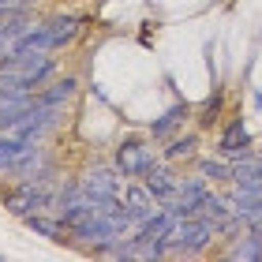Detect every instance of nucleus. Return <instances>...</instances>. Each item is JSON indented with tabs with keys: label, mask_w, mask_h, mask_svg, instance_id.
I'll return each mask as SVG.
<instances>
[{
	"label": "nucleus",
	"mask_w": 262,
	"mask_h": 262,
	"mask_svg": "<svg viewBox=\"0 0 262 262\" xmlns=\"http://www.w3.org/2000/svg\"><path fill=\"white\" fill-rule=\"evenodd\" d=\"M213 240H217V229H213L210 217H180L165 244H169V255H199Z\"/></svg>",
	"instance_id": "f257e3e1"
},
{
	"label": "nucleus",
	"mask_w": 262,
	"mask_h": 262,
	"mask_svg": "<svg viewBox=\"0 0 262 262\" xmlns=\"http://www.w3.org/2000/svg\"><path fill=\"white\" fill-rule=\"evenodd\" d=\"M60 120H64V105H49V101L38 98L27 113H23V120L11 127L8 135H15V139H38V142H41Z\"/></svg>",
	"instance_id": "f03ea898"
},
{
	"label": "nucleus",
	"mask_w": 262,
	"mask_h": 262,
	"mask_svg": "<svg viewBox=\"0 0 262 262\" xmlns=\"http://www.w3.org/2000/svg\"><path fill=\"white\" fill-rule=\"evenodd\" d=\"M158 161H161V154H154V146H146L139 139H124L113 154V165L124 172V180H142Z\"/></svg>",
	"instance_id": "7ed1b4c3"
},
{
	"label": "nucleus",
	"mask_w": 262,
	"mask_h": 262,
	"mask_svg": "<svg viewBox=\"0 0 262 262\" xmlns=\"http://www.w3.org/2000/svg\"><path fill=\"white\" fill-rule=\"evenodd\" d=\"M124 172L116 169V165H94V169H86L79 176V187L90 195H101V199H120L124 191Z\"/></svg>",
	"instance_id": "20e7f679"
},
{
	"label": "nucleus",
	"mask_w": 262,
	"mask_h": 262,
	"mask_svg": "<svg viewBox=\"0 0 262 262\" xmlns=\"http://www.w3.org/2000/svg\"><path fill=\"white\" fill-rule=\"evenodd\" d=\"M120 199H124V210H127V217H131L135 229L150 217L154 210H158V199H154V191H150L142 180H127L124 191H120Z\"/></svg>",
	"instance_id": "39448f33"
},
{
	"label": "nucleus",
	"mask_w": 262,
	"mask_h": 262,
	"mask_svg": "<svg viewBox=\"0 0 262 262\" xmlns=\"http://www.w3.org/2000/svg\"><path fill=\"white\" fill-rule=\"evenodd\" d=\"M217 154H221V158H229V161H240V158L251 154V131H247L244 120L225 124L221 139H217Z\"/></svg>",
	"instance_id": "423d86ee"
},
{
	"label": "nucleus",
	"mask_w": 262,
	"mask_h": 262,
	"mask_svg": "<svg viewBox=\"0 0 262 262\" xmlns=\"http://www.w3.org/2000/svg\"><path fill=\"white\" fill-rule=\"evenodd\" d=\"M142 184H146L150 191H154V199L161 202V199L176 195V187H180V176H176V169H172L169 161H158V165H154V169H150L146 176H142Z\"/></svg>",
	"instance_id": "0eeeda50"
},
{
	"label": "nucleus",
	"mask_w": 262,
	"mask_h": 262,
	"mask_svg": "<svg viewBox=\"0 0 262 262\" xmlns=\"http://www.w3.org/2000/svg\"><path fill=\"white\" fill-rule=\"evenodd\" d=\"M187 120H191V105L187 101H176V105H169L158 120L150 124V135L154 139H169V135H176V127H184Z\"/></svg>",
	"instance_id": "6e6552de"
},
{
	"label": "nucleus",
	"mask_w": 262,
	"mask_h": 262,
	"mask_svg": "<svg viewBox=\"0 0 262 262\" xmlns=\"http://www.w3.org/2000/svg\"><path fill=\"white\" fill-rule=\"evenodd\" d=\"M225 258H232V262H262V240L255 232H240V236H232V244H229V251H225Z\"/></svg>",
	"instance_id": "1a4fd4ad"
},
{
	"label": "nucleus",
	"mask_w": 262,
	"mask_h": 262,
	"mask_svg": "<svg viewBox=\"0 0 262 262\" xmlns=\"http://www.w3.org/2000/svg\"><path fill=\"white\" fill-rule=\"evenodd\" d=\"M158 154H161V161H169V165L187 161V158L199 154V135L195 131H187V135H169V146H161Z\"/></svg>",
	"instance_id": "9d476101"
},
{
	"label": "nucleus",
	"mask_w": 262,
	"mask_h": 262,
	"mask_svg": "<svg viewBox=\"0 0 262 262\" xmlns=\"http://www.w3.org/2000/svg\"><path fill=\"white\" fill-rule=\"evenodd\" d=\"M45 27H49V34H53V45L64 49V45H71L75 34H79V15H49Z\"/></svg>",
	"instance_id": "9b49d317"
},
{
	"label": "nucleus",
	"mask_w": 262,
	"mask_h": 262,
	"mask_svg": "<svg viewBox=\"0 0 262 262\" xmlns=\"http://www.w3.org/2000/svg\"><path fill=\"white\" fill-rule=\"evenodd\" d=\"M75 94H79V79L75 75H64V79H53L45 90H38V98L49 101V105H68Z\"/></svg>",
	"instance_id": "f8f14e48"
},
{
	"label": "nucleus",
	"mask_w": 262,
	"mask_h": 262,
	"mask_svg": "<svg viewBox=\"0 0 262 262\" xmlns=\"http://www.w3.org/2000/svg\"><path fill=\"white\" fill-rule=\"evenodd\" d=\"M199 172L206 176L210 184H232V161L229 158H199Z\"/></svg>",
	"instance_id": "ddd939ff"
},
{
	"label": "nucleus",
	"mask_w": 262,
	"mask_h": 262,
	"mask_svg": "<svg viewBox=\"0 0 262 262\" xmlns=\"http://www.w3.org/2000/svg\"><path fill=\"white\" fill-rule=\"evenodd\" d=\"M23 150H27V139H15L8 131H0V176L11 172V165L23 158Z\"/></svg>",
	"instance_id": "4468645a"
},
{
	"label": "nucleus",
	"mask_w": 262,
	"mask_h": 262,
	"mask_svg": "<svg viewBox=\"0 0 262 262\" xmlns=\"http://www.w3.org/2000/svg\"><path fill=\"white\" fill-rule=\"evenodd\" d=\"M210 187H213V184L206 180V176H202V172H195V176H187V180H180L176 195H180L184 202H191V206H195V213H199V202H202V195H206Z\"/></svg>",
	"instance_id": "2eb2a0df"
},
{
	"label": "nucleus",
	"mask_w": 262,
	"mask_h": 262,
	"mask_svg": "<svg viewBox=\"0 0 262 262\" xmlns=\"http://www.w3.org/2000/svg\"><path fill=\"white\" fill-rule=\"evenodd\" d=\"M38 0H0V11H34Z\"/></svg>",
	"instance_id": "dca6fc26"
},
{
	"label": "nucleus",
	"mask_w": 262,
	"mask_h": 262,
	"mask_svg": "<svg viewBox=\"0 0 262 262\" xmlns=\"http://www.w3.org/2000/svg\"><path fill=\"white\" fill-rule=\"evenodd\" d=\"M217 109H221V101H217V98H210V101H206V109H202V116H199V124H213V120H217Z\"/></svg>",
	"instance_id": "f3484780"
},
{
	"label": "nucleus",
	"mask_w": 262,
	"mask_h": 262,
	"mask_svg": "<svg viewBox=\"0 0 262 262\" xmlns=\"http://www.w3.org/2000/svg\"><path fill=\"white\" fill-rule=\"evenodd\" d=\"M255 105H258V109H262V94H255Z\"/></svg>",
	"instance_id": "a211bd4d"
}]
</instances>
